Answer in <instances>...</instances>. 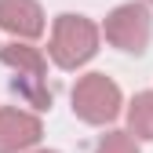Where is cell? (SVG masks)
Masks as SVG:
<instances>
[{"mask_svg": "<svg viewBox=\"0 0 153 153\" xmlns=\"http://www.w3.org/2000/svg\"><path fill=\"white\" fill-rule=\"evenodd\" d=\"M0 29L15 36L18 44H29L48 29L44 7L36 0H0Z\"/></svg>", "mask_w": 153, "mask_h": 153, "instance_id": "cell-5", "label": "cell"}, {"mask_svg": "<svg viewBox=\"0 0 153 153\" xmlns=\"http://www.w3.org/2000/svg\"><path fill=\"white\" fill-rule=\"evenodd\" d=\"M99 40H102V33H99V26H95L88 15L62 11L51 22L48 55H51V62L59 66V69H80V66H88L95 59Z\"/></svg>", "mask_w": 153, "mask_h": 153, "instance_id": "cell-1", "label": "cell"}, {"mask_svg": "<svg viewBox=\"0 0 153 153\" xmlns=\"http://www.w3.org/2000/svg\"><path fill=\"white\" fill-rule=\"evenodd\" d=\"M99 33L106 36V44H113L124 55H142L153 40V15L142 0H128V4H117L106 22L99 26Z\"/></svg>", "mask_w": 153, "mask_h": 153, "instance_id": "cell-3", "label": "cell"}, {"mask_svg": "<svg viewBox=\"0 0 153 153\" xmlns=\"http://www.w3.org/2000/svg\"><path fill=\"white\" fill-rule=\"evenodd\" d=\"M128 135L135 142H153V91H139L124 109Z\"/></svg>", "mask_w": 153, "mask_h": 153, "instance_id": "cell-7", "label": "cell"}, {"mask_svg": "<svg viewBox=\"0 0 153 153\" xmlns=\"http://www.w3.org/2000/svg\"><path fill=\"white\" fill-rule=\"evenodd\" d=\"M0 62L15 69V76H26V80H44V73H48V59L40 55V48L18 44V40L0 48Z\"/></svg>", "mask_w": 153, "mask_h": 153, "instance_id": "cell-6", "label": "cell"}, {"mask_svg": "<svg viewBox=\"0 0 153 153\" xmlns=\"http://www.w3.org/2000/svg\"><path fill=\"white\" fill-rule=\"evenodd\" d=\"M73 113L80 117L84 124L91 128H102V124H113L124 113V95H120V84L113 80V76L106 73H84L76 76L73 84Z\"/></svg>", "mask_w": 153, "mask_h": 153, "instance_id": "cell-2", "label": "cell"}, {"mask_svg": "<svg viewBox=\"0 0 153 153\" xmlns=\"http://www.w3.org/2000/svg\"><path fill=\"white\" fill-rule=\"evenodd\" d=\"M149 4H153V0H146V7H149Z\"/></svg>", "mask_w": 153, "mask_h": 153, "instance_id": "cell-10", "label": "cell"}, {"mask_svg": "<svg viewBox=\"0 0 153 153\" xmlns=\"http://www.w3.org/2000/svg\"><path fill=\"white\" fill-rule=\"evenodd\" d=\"M44 139V120L29 109L0 106V153H29Z\"/></svg>", "mask_w": 153, "mask_h": 153, "instance_id": "cell-4", "label": "cell"}, {"mask_svg": "<svg viewBox=\"0 0 153 153\" xmlns=\"http://www.w3.org/2000/svg\"><path fill=\"white\" fill-rule=\"evenodd\" d=\"M95 153H142V149H139V142L131 139L128 131L113 128V131H106V135L99 139V146H95Z\"/></svg>", "mask_w": 153, "mask_h": 153, "instance_id": "cell-8", "label": "cell"}, {"mask_svg": "<svg viewBox=\"0 0 153 153\" xmlns=\"http://www.w3.org/2000/svg\"><path fill=\"white\" fill-rule=\"evenodd\" d=\"M29 153H59V149H29Z\"/></svg>", "mask_w": 153, "mask_h": 153, "instance_id": "cell-9", "label": "cell"}]
</instances>
